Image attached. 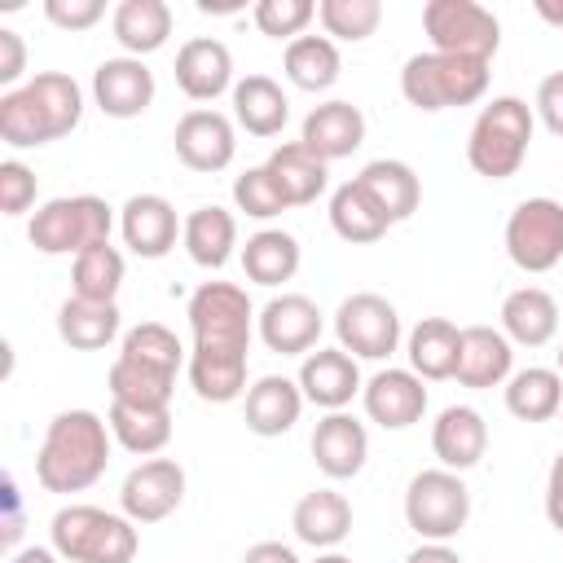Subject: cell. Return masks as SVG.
<instances>
[{
  "label": "cell",
  "mask_w": 563,
  "mask_h": 563,
  "mask_svg": "<svg viewBox=\"0 0 563 563\" xmlns=\"http://www.w3.org/2000/svg\"><path fill=\"white\" fill-rule=\"evenodd\" d=\"M282 66H286V79L295 88L325 92V88H334V79L343 70V57H339V44L330 35H299V40L286 44Z\"/></svg>",
  "instance_id": "38"
},
{
  "label": "cell",
  "mask_w": 563,
  "mask_h": 563,
  "mask_svg": "<svg viewBox=\"0 0 563 563\" xmlns=\"http://www.w3.org/2000/svg\"><path fill=\"white\" fill-rule=\"evenodd\" d=\"M119 286H123V255H119V246L101 242V246H88L84 255H75V264H70V290L79 299L114 303Z\"/></svg>",
  "instance_id": "41"
},
{
  "label": "cell",
  "mask_w": 563,
  "mask_h": 563,
  "mask_svg": "<svg viewBox=\"0 0 563 563\" xmlns=\"http://www.w3.org/2000/svg\"><path fill=\"white\" fill-rule=\"evenodd\" d=\"M44 18L57 26V31H88L106 18V4L101 0H44Z\"/></svg>",
  "instance_id": "47"
},
{
  "label": "cell",
  "mask_w": 563,
  "mask_h": 563,
  "mask_svg": "<svg viewBox=\"0 0 563 563\" xmlns=\"http://www.w3.org/2000/svg\"><path fill=\"white\" fill-rule=\"evenodd\" d=\"M330 229L343 238V242H352V246H369V242H378L387 229H391V220L383 216V207L361 189V180L352 176V180H343L334 194H330Z\"/></svg>",
  "instance_id": "35"
},
{
  "label": "cell",
  "mask_w": 563,
  "mask_h": 563,
  "mask_svg": "<svg viewBox=\"0 0 563 563\" xmlns=\"http://www.w3.org/2000/svg\"><path fill=\"white\" fill-rule=\"evenodd\" d=\"M559 418H563V409H559Z\"/></svg>",
  "instance_id": "58"
},
{
  "label": "cell",
  "mask_w": 563,
  "mask_h": 563,
  "mask_svg": "<svg viewBox=\"0 0 563 563\" xmlns=\"http://www.w3.org/2000/svg\"><path fill=\"white\" fill-rule=\"evenodd\" d=\"M176 88L189 101H216L220 92H233V53L229 44L211 35H194L176 53Z\"/></svg>",
  "instance_id": "19"
},
{
  "label": "cell",
  "mask_w": 563,
  "mask_h": 563,
  "mask_svg": "<svg viewBox=\"0 0 563 563\" xmlns=\"http://www.w3.org/2000/svg\"><path fill=\"white\" fill-rule=\"evenodd\" d=\"M233 207L246 211L251 220H273V216H282L290 202H286V194L277 189V180L268 176V167L260 163V167H246V172L233 180Z\"/></svg>",
  "instance_id": "44"
},
{
  "label": "cell",
  "mask_w": 563,
  "mask_h": 563,
  "mask_svg": "<svg viewBox=\"0 0 563 563\" xmlns=\"http://www.w3.org/2000/svg\"><path fill=\"white\" fill-rule=\"evenodd\" d=\"M369 457V435H365V422H356L352 413H325L312 431V462L321 475L330 479H352L361 475Z\"/></svg>",
  "instance_id": "21"
},
{
  "label": "cell",
  "mask_w": 563,
  "mask_h": 563,
  "mask_svg": "<svg viewBox=\"0 0 563 563\" xmlns=\"http://www.w3.org/2000/svg\"><path fill=\"white\" fill-rule=\"evenodd\" d=\"M501 334L519 347H545L559 334V299L541 286H519L501 299Z\"/></svg>",
  "instance_id": "25"
},
{
  "label": "cell",
  "mask_w": 563,
  "mask_h": 563,
  "mask_svg": "<svg viewBox=\"0 0 563 563\" xmlns=\"http://www.w3.org/2000/svg\"><path fill=\"white\" fill-rule=\"evenodd\" d=\"M488 92V62L453 57V53H413L400 70V97L413 110H449L471 106Z\"/></svg>",
  "instance_id": "5"
},
{
  "label": "cell",
  "mask_w": 563,
  "mask_h": 563,
  "mask_svg": "<svg viewBox=\"0 0 563 563\" xmlns=\"http://www.w3.org/2000/svg\"><path fill=\"white\" fill-rule=\"evenodd\" d=\"M264 167H268V176L277 180V189L286 194L290 207H308V202H317V198L325 194V185H330V163L317 158L303 141H286V145H277V150L264 158Z\"/></svg>",
  "instance_id": "27"
},
{
  "label": "cell",
  "mask_w": 563,
  "mask_h": 563,
  "mask_svg": "<svg viewBox=\"0 0 563 563\" xmlns=\"http://www.w3.org/2000/svg\"><path fill=\"white\" fill-rule=\"evenodd\" d=\"M242 563H299V554L290 545H282V541H255L242 554Z\"/></svg>",
  "instance_id": "52"
},
{
  "label": "cell",
  "mask_w": 563,
  "mask_h": 563,
  "mask_svg": "<svg viewBox=\"0 0 563 563\" xmlns=\"http://www.w3.org/2000/svg\"><path fill=\"white\" fill-rule=\"evenodd\" d=\"M22 75H26V44L13 26H0V84H4V92H13Z\"/></svg>",
  "instance_id": "49"
},
{
  "label": "cell",
  "mask_w": 563,
  "mask_h": 563,
  "mask_svg": "<svg viewBox=\"0 0 563 563\" xmlns=\"http://www.w3.org/2000/svg\"><path fill=\"white\" fill-rule=\"evenodd\" d=\"M22 541V497H18V484L13 475H4V519H0V545L13 554Z\"/></svg>",
  "instance_id": "50"
},
{
  "label": "cell",
  "mask_w": 563,
  "mask_h": 563,
  "mask_svg": "<svg viewBox=\"0 0 563 563\" xmlns=\"http://www.w3.org/2000/svg\"><path fill=\"white\" fill-rule=\"evenodd\" d=\"M295 383H299L303 400H312L325 413H339L365 387L361 383V369H356V356L343 352V347H317V352H308Z\"/></svg>",
  "instance_id": "18"
},
{
  "label": "cell",
  "mask_w": 563,
  "mask_h": 563,
  "mask_svg": "<svg viewBox=\"0 0 563 563\" xmlns=\"http://www.w3.org/2000/svg\"><path fill=\"white\" fill-rule=\"evenodd\" d=\"M317 18L325 26L330 40H347V44H361L378 31L383 22V4L378 0H321L317 4Z\"/></svg>",
  "instance_id": "42"
},
{
  "label": "cell",
  "mask_w": 563,
  "mask_h": 563,
  "mask_svg": "<svg viewBox=\"0 0 563 563\" xmlns=\"http://www.w3.org/2000/svg\"><path fill=\"white\" fill-rule=\"evenodd\" d=\"M537 18L563 31V0H537Z\"/></svg>",
  "instance_id": "55"
},
{
  "label": "cell",
  "mask_w": 563,
  "mask_h": 563,
  "mask_svg": "<svg viewBox=\"0 0 563 563\" xmlns=\"http://www.w3.org/2000/svg\"><path fill=\"white\" fill-rule=\"evenodd\" d=\"M303 413V391L286 374H264L246 387V431L273 440L286 435Z\"/></svg>",
  "instance_id": "24"
},
{
  "label": "cell",
  "mask_w": 563,
  "mask_h": 563,
  "mask_svg": "<svg viewBox=\"0 0 563 563\" xmlns=\"http://www.w3.org/2000/svg\"><path fill=\"white\" fill-rule=\"evenodd\" d=\"M431 453L440 457L444 471H471L488 453V422L471 405H449L431 422Z\"/></svg>",
  "instance_id": "20"
},
{
  "label": "cell",
  "mask_w": 563,
  "mask_h": 563,
  "mask_svg": "<svg viewBox=\"0 0 563 563\" xmlns=\"http://www.w3.org/2000/svg\"><path fill=\"white\" fill-rule=\"evenodd\" d=\"M471 519V488L457 471H418L405 488V523L422 541H453Z\"/></svg>",
  "instance_id": "7"
},
{
  "label": "cell",
  "mask_w": 563,
  "mask_h": 563,
  "mask_svg": "<svg viewBox=\"0 0 563 563\" xmlns=\"http://www.w3.org/2000/svg\"><path fill=\"white\" fill-rule=\"evenodd\" d=\"M299 238L286 229H260L242 246V273L255 286H282L299 273Z\"/></svg>",
  "instance_id": "36"
},
{
  "label": "cell",
  "mask_w": 563,
  "mask_h": 563,
  "mask_svg": "<svg viewBox=\"0 0 563 563\" xmlns=\"http://www.w3.org/2000/svg\"><path fill=\"white\" fill-rule=\"evenodd\" d=\"M189 387L207 405H229L246 391V352L224 347H194L189 352Z\"/></svg>",
  "instance_id": "33"
},
{
  "label": "cell",
  "mask_w": 563,
  "mask_h": 563,
  "mask_svg": "<svg viewBox=\"0 0 563 563\" xmlns=\"http://www.w3.org/2000/svg\"><path fill=\"white\" fill-rule=\"evenodd\" d=\"M233 119L251 132V136H277L290 119V97L282 92V84L273 75H242L233 84Z\"/></svg>",
  "instance_id": "29"
},
{
  "label": "cell",
  "mask_w": 563,
  "mask_h": 563,
  "mask_svg": "<svg viewBox=\"0 0 563 563\" xmlns=\"http://www.w3.org/2000/svg\"><path fill=\"white\" fill-rule=\"evenodd\" d=\"M57 339L75 352H101L119 339V303H92L70 295L57 308Z\"/></svg>",
  "instance_id": "34"
},
{
  "label": "cell",
  "mask_w": 563,
  "mask_h": 563,
  "mask_svg": "<svg viewBox=\"0 0 563 563\" xmlns=\"http://www.w3.org/2000/svg\"><path fill=\"white\" fill-rule=\"evenodd\" d=\"M9 563H62V554L48 545H26V550H13Z\"/></svg>",
  "instance_id": "54"
},
{
  "label": "cell",
  "mask_w": 563,
  "mask_h": 563,
  "mask_svg": "<svg viewBox=\"0 0 563 563\" xmlns=\"http://www.w3.org/2000/svg\"><path fill=\"white\" fill-rule=\"evenodd\" d=\"M172 145H176V158L189 167V172H224L238 154V136H233V119L220 114V110H189L180 114L176 132H172Z\"/></svg>",
  "instance_id": "14"
},
{
  "label": "cell",
  "mask_w": 563,
  "mask_h": 563,
  "mask_svg": "<svg viewBox=\"0 0 563 563\" xmlns=\"http://www.w3.org/2000/svg\"><path fill=\"white\" fill-rule=\"evenodd\" d=\"M532 106L519 97H493L466 136V163L488 180H510L532 145Z\"/></svg>",
  "instance_id": "3"
},
{
  "label": "cell",
  "mask_w": 563,
  "mask_h": 563,
  "mask_svg": "<svg viewBox=\"0 0 563 563\" xmlns=\"http://www.w3.org/2000/svg\"><path fill=\"white\" fill-rule=\"evenodd\" d=\"M356 180H361V189L383 207V216H387L391 224L409 220V216L418 211V202H422V185H418L413 167L400 163V158H369Z\"/></svg>",
  "instance_id": "31"
},
{
  "label": "cell",
  "mask_w": 563,
  "mask_h": 563,
  "mask_svg": "<svg viewBox=\"0 0 563 563\" xmlns=\"http://www.w3.org/2000/svg\"><path fill=\"white\" fill-rule=\"evenodd\" d=\"M189 330L194 347H224V352H246L251 330H255V308L251 295L238 282H202L189 295Z\"/></svg>",
  "instance_id": "8"
},
{
  "label": "cell",
  "mask_w": 563,
  "mask_h": 563,
  "mask_svg": "<svg viewBox=\"0 0 563 563\" xmlns=\"http://www.w3.org/2000/svg\"><path fill=\"white\" fill-rule=\"evenodd\" d=\"M48 537L66 563H132L141 545L136 523L101 506H62L48 523Z\"/></svg>",
  "instance_id": "4"
},
{
  "label": "cell",
  "mask_w": 563,
  "mask_h": 563,
  "mask_svg": "<svg viewBox=\"0 0 563 563\" xmlns=\"http://www.w3.org/2000/svg\"><path fill=\"white\" fill-rule=\"evenodd\" d=\"M84 119V88L66 70H40L0 97V141L9 150H35L62 141Z\"/></svg>",
  "instance_id": "1"
},
{
  "label": "cell",
  "mask_w": 563,
  "mask_h": 563,
  "mask_svg": "<svg viewBox=\"0 0 563 563\" xmlns=\"http://www.w3.org/2000/svg\"><path fill=\"white\" fill-rule=\"evenodd\" d=\"M321 325H325L321 321V308L308 295H299V290L273 295L260 308V317H255L260 343L268 352H277V356H308L317 347V339H321Z\"/></svg>",
  "instance_id": "13"
},
{
  "label": "cell",
  "mask_w": 563,
  "mask_h": 563,
  "mask_svg": "<svg viewBox=\"0 0 563 563\" xmlns=\"http://www.w3.org/2000/svg\"><path fill=\"white\" fill-rule=\"evenodd\" d=\"M405 563H462V559H457V550L449 541H422L418 550L405 554Z\"/></svg>",
  "instance_id": "53"
},
{
  "label": "cell",
  "mask_w": 563,
  "mask_h": 563,
  "mask_svg": "<svg viewBox=\"0 0 563 563\" xmlns=\"http://www.w3.org/2000/svg\"><path fill=\"white\" fill-rule=\"evenodd\" d=\"M299 141H303L317 158H325V163L347 158V154L361 150V141H365V114H361L352 101H321V106L308 110V119H303V128H299Z\"/></svg>",
  "instance_id": "23"
},
{
  "label": "cell",
  "mask_w": 563,
  "mask_h": 563,
  "mask_svg": "<svg viewBox=\"0 0 563 563\" xmlns=\"http://www.w3.org/2000/svg\"><path fill=\"white\" fill-rule=\"evenodd\" d=\"M185 501V466L176 457H145L123 475L119 506L132 523H158Z\"/></svg>",
  "instance_id": "12"
},
{
  "label": "cell",
  "mask_w": 563,
  "mask_h": 563,
  "mask_svg": "<svg viewBox=\"0 0 563 563\" xmlns=\"http://www.w3.org/2000/svg\"><path fill=\"white\" fill-rule=\"evenodd\" d=\"M92 101L110 119H136L154 101V70L141 57H106L92 70Z\"/></svg>",
  "instance_id": "16"
},
{
  "label": "cell",
  "mask_w": 563,
  "mask_h": 563,
  "mask_svg": "<svg viewBox=\"0 0 563 563\" xmlns=\"http://www.w3.org/2000/svg\"><path fill=\"white\" fill-rule=\"evenodd\" d=\"M290 528H295V537H299L303 545H312L317 554H321V550H334V545L352 532V506H347V497L334 493V488H312V493H303V497L295 501Z\"/></svg>",
  "instance_id": "26"
},
{
  "label": "cell",
  "mask_w": 563,
  "mask_h": 563,
  "mask_svg": "<svg viewBox=\"0 0 563 563\" xmlns=\"http://www.w3.org/2000/svg\"><path fill=\"white\" fill-rule=\"evenodd\" d=\"M506 255L523 273H550L563 260V202L523 198L506 220Z\"/></svg>",
  "instance_id": "11"
},
{
  "label": "cell",
  "mask_w": 563,
  "mask_h": 563,
  "mask_svg": "<svg viewBox=\"0 0 563 563\" xmlns=\"http://www.w3.org/2000/svg\"><path fill=\"white\" fill-rule=\"evenodd\" d=\"M106 387H110V400L167 409V405H172L176 374H167V369H158V365H145V361H132V356H114V365H110V374H106Z\"/></svg>",
  "instance_id": "40"
},
{
  "label": "cell",
  "mask_w": 563,
  "mask_h": 563,
  "mask_svg": "<svg viewBox=\"0 0 563 563\" xmlns=\"http://www.w3.org/2000/svg\"><path fill=\"white\" fill-rule=\"evenodd\" d=\"M334 339L356 361H387L400 347V312L374 290H356L334 308Z\"/></svg>",
  "instance_id": "10"
},
{
  "label": "cell",
  "mask_w": 563,
  "mask_h": 563,
  "mask_svg": "<svg viewBox=\"0 0 563 563\" xmlns=\"http://www.w3.org/2000/svg\"><path fill=\"white\" fill-rule=\"evenodd\" d=\"M251 18H255V26L268 35V40H299L303 35V26L317 18V4L312 0H260L255 9H251Z\"/></svg>",
  "instance_id": "45"
},
{
  "label": "cell",
  "mask_w": 563,
  "mask_h": 563,
  "mask_svg": "<svg viewBox=\"0 0 563 563\" xmlns=\"http://www.w3.org/2000/svg\"><path fill=\"white\" fill-rule=\"evenodd\" d=\"M554 356H559V365H554V369H559V374H563V343H559V352H554Z\"/></svg>",
  "instance_id": "57"
},
{
  "label": "cell",
  "mask_w": 563,
  "mask_h": 563,
  "mask_svg": "<svg viewBox=\"0 0 563 563\" xmlns=\"http://www.w3.org/2000/svg\"><path fill=\"white\" fill-rule=\"evenodd\" d=\"M365 413L369 422H378L383 431H405L427 413V387L413 369H378L365 387H361Z\"/></svg>",
  "instance_id": "17"
},
{
  "label": "cell",
  "mask_w": 563,
  "mask_h": 563,
  "mask_svg": "<svg viewBox=\"0 0 563 563\" xmlns=\"http://www.w3.org/2000/svg\"><path fill=\"white\" fill-rule=\"evenodd\" d=\"M312 563H352V559H347V554H339V550H321Z\"/></svg>",
  "instance_id": "56"
},
{
  "label": "cell",
  "mask_w": 563,
  "mask_h": 563,
  "mask_svg": "<svg viewBox=\"0 0 563 563\" xmlns=\"http://www.w3.org/2000/svg\"><path fill=\"white\" fill-rule=\"evenodd\" d=\"M119 233L132 255L163 260L176 246V238L185 233V220H176V207L163 194H132L119 211Z\"/></svg>",
  "instance_id": "15"
},
{
  "label": "cell",
  "mask_w": 563,
  "mask_h": 563,
  "mask_svg": "<svg viewBox=\"0 0 563 563\" xmlns=\"http://www.w3.org/2000/svg\"><path fill=\"white\" fill-rule=\"evenodd\" d=\"M457 347H462V330H457L449 317H422V321L409 330V339H405L409 369H413L422 383L453 378V369H457Z\"/></svg>",
  "instance_id": "28"
},
{
  "label": "cell",
  "mask_w": 563,
  "mask_h": 563,
  "mask_svg": "<svg viewBox=\"0 0 563 563\" xmlns=\"http://www.w3.org/2000/svg\"><path fill=\"white\" fill-rule=\"evenodd\" d=\"M110 435L136 453V457H154L167 440H172V409H150V405H123V400H110Z\"/></svg>",
  "instance_id": "39"
},
{
  "label": "cell",
  "mask_w": 563,
  "mask_h": 563,
  "mask_svg": "<svg viewBox=\"0 0 563 563\" xmlns=\"http://www.w3.org/2000/svg\"><path fill=\"white\" fill-rule=\"evenodd\" d=\"M537 119L554 132V136H563V70H554V75H545L541 84H537Z\"/></svg>",
  "instance_id": "48"
},
{
  "label": "cell",
  "mask_w": 563,
  "mask_h": 563,
  "mask_svg": "<svg viewBox=\"0 0 563 563\" xmlns=\"http://www.w3.org/2000/svg\"><path fill=\"white\" fill-rule=\"evenodd\" d=\"M422 31L431 35V53L493 62V53L501 48V22L479 0H427Z\"/></svg>",
  "instance_id": "9"
},
{
  "label": "cell",
  "mask_w": 563,
  "mask_h": 563,
  "mask_svg": "<svg viewBox=\"0 0 563 563\" xmlns=\"http://www.w3.org/2000/svg\"><path fill=\"white\" fill-rule=\"evenodd\" d=\"M506 409L519 422H550L563 409V374L545 365H528L506 378Z\"/></svg>",
  "instance_id": "37"
},
{
  "label": "cell",
  "mask_w": 563,
  "mask_h": 563,
  "mask_svg": "<svg viewBox=\"0 0 563 563\" xmlns=\"http://www.w3.org/2000/svg\"><path fill=\"white\" fill-rule=\"evenodd\" d=\"M114 211L97 194H70V198H48L31 224L26 238L40 255H84L88 246L110 242Z\"/></svg>",
  "instance_id": "6"
},
{
  "label": "cell",
  "mask_w": 563,
  "mask_h": 563,
  "mask_svg": "<svg viewBox=\"0 0 563 563\" xmlns=\"http://www.w3.org/2000/svg\"><path fill=\"white\" fill-rule=\"evenodd\" d=\"M510 365H515V343L493 330V325H466L462 330V347H457V369L453 378L462 387H501L510 378Z\"/></svg>",
  "instance_id": "22"
},
{
  "label": "cell",
  "mask_w": 563,
  "mask_h": 563,
  "mask_svg": "<svg viewBox=\"0 0 563 563\" xmlns=\"http://www.w3.org/2000/svg\"><path fill=\"white\" fill-rule=\"evenodd\" d=\"M545 519H550V528L563 532V449H559V457L550 462V479H545Z\"/></svg>",
  "instance_id": "51"
},
{
  "label": "cell",
  "mask_w": 563,
  "mask_h": 563,
  "mask_svg": "<svg viewBox=\"0 0 563 563\" xmlns=\"http://www.w3.org/2000/svg\"><path fill=\"white\" fill-rule=\"evenodd\" d=\"M110 31L119 40V48L128 57H150L167 44L172 35V9L163 0H119L114 18H110Z\"/></svg>",
  "instance_id": "30"
},
{
  "label": "cell",
  "mask_w": 563,
  "mask_h": 563,
  "mask_svg": "<svg viewBox=\"0 0 563 563\" xmlns=\"http://www.w3.org/2000/svg\"><path fill=\"white\" fill-rule=\"evenodd\" d=\"M110 422L92 409H62L35 453V479L48 493H84L110 466Z\"/></svg>",
  "instance_id": "2"
},
{
  "label": "cell",
  "mask_w": 563,
  "mask_h": 563,
  "mask_svg": "<svg viewBox=\"0 0 563 563\" xmlns=\"http://www.w3.org/2000/svg\"><path fill=\"white\" fill-rule=\"evenodd\" d=\"M180 242L198 268H224L233 260V246H238V220H233V211H224L216 202L194 207L185 216Z\"/></svg>",
  "instance_id": "32"
},
{
  "label": "cell",
  "mask_w": 563,
  "mask_h": 563,
  "mask_svg": "<svg viewBox=\"0 0 563 563\" xmlns=\"http://www.w3.org/2000/svg\"><path fill=\"white\" fill-rule=\"evenodd\" d=\"M119 356L158 365V369H167V374H176V369L185 365V347H180V339H176L167 325H158V321H141V325H132V330L123 334V343H119Z\"/></svg>",
  "instance_id": "43"
},
{
  "label": "cell",
  "mask_w": 563,
  "mask_h": 563,
  "mask_svg": "<svg viewBox=\"0 0 563 563\" xmlns=\"http://www.w3.org/2000/svg\"><path fill=\"white\" fill-rule=\"evenodd\" d=\"M35 207V172L18 158L0 163V211L4 216H26Z\"/></svg>",
  "instance_id": "46"
}]
</instances>
